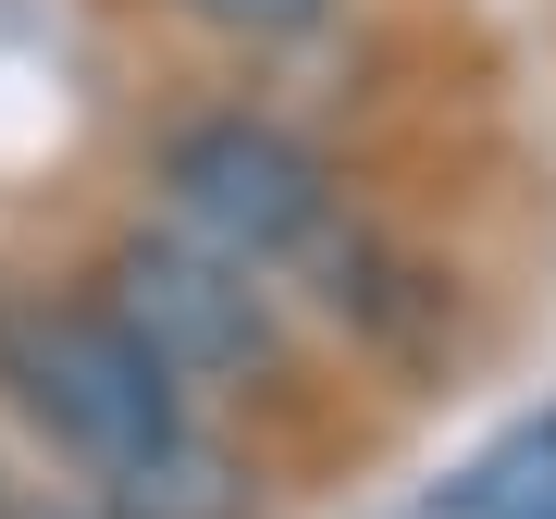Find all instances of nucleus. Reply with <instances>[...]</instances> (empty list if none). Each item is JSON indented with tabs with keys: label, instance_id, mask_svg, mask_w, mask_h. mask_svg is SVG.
I'll use <instances>...</instances> for the list:
<instances>
[{
	"label": "nucleus",
	"instance_id": "20e7f679",
	"mask_svg": "<svg viewBox=\"0 0 556 519\" xmlns=\"http://www.w3.org/2000/svg\"><path fill=\"white\" fill-rule=\"evenodd\" d=\"M87 495H100L112 519H260V482H248V458H223L199 420H186L174 445H149V458L100 470Z\"/></svg>",
	"mask_w": 556,
	"mask_h": 519
},
{
	"label": "nucleus",
	"instance_id": "0eeeda50",
	"mask_svg": "<svg viewBox=\"0 0 556 519\" xmlns=\"http://www.w3.org/2000/svg\"><path fill=\"white\" fill-rule=\"evenodd\" d=\"M0 519H112L100 495H0Z\"/></svg>",
	"mask_w": 556,
	"mask_h": 519
},
{
	"label": "nucleus",
	"instance_id": "423d86ee",
	"mask_svg": "<svg viewBox=\"0 0 556 519\" xmlns=\"http://www.w3.org/2000/svg\"><path fill=\"white\" fill-rule=\"evenodd\" d=\"M174 13H199V25H223V38H309L334 0H174Z\"/></svg>",
	"mask_w": 556,
	"mask_h": 519
},
{
	"label": "nucleus",
	"instance_id": "39448f33",
	"mask_svg": "<svg viewBox=\"0 0 556 519\" xmlns=\"http://www.w3.org/2000/svg\"><path fill=\"white\" fill-rule=\"evenodd\" d=\"M532 495L556 507V420H544V433H519L495 470H470V482H457L445 507H457V519H482V507H532Z\"/></svg>",
	"mask_w": 556,
	"mask_h": 519
},
{
	"label": "nucleus",
	"instance_id": "f03ea898",
	"mask_svg": "<svg viewBox=\"0 0 556 519\" xmlns=\"http://www.w3.org/2000/svg\"><path fill=\"white\" fill-rule=\"evenodd\" d=\"M149 174H161V223L223 248L236 273H298L334 236V161L273 112H186Z\"/></svg>",
	"mask_w": 556,
	"mask_h": 519
},
{
	"label": "nucleus",
	"instance_id": "7ed1b4c3",
	"mask_svg": "<svg viewBox=\"0 0 556 519\" xmlns=\"http://www.w3.org/2000/svg\"><path fill=\"white\" fill-rule=\"evenodd\" d=\"M100 309L124 321V334L149 346L161 371L199 396V383H260L285 359V309H273V284L236 273L223 248L199 236H174V223H137V236H112L100 260Z\"/></svg>",
	"mask_w": 556,
	"mask_h": 519
},
{
	"label": "nucleus",
	"instance_id": "f257e3e1",
	"mask_svg": "<svg viewBox=\"0 0 556 519\" xmlns=\"http://www.w3.org/2000/svg\"><path fill=\"white\" fill-rule=\"evenodd\" d=\"M0 396L38 420L87 482L186 433V383L161 371L100 298H13V284H0Z\"/></svg>",
	"mask_w": 556,
	"mask_h": 519
}]
</instances>
